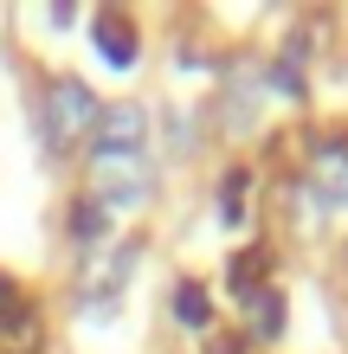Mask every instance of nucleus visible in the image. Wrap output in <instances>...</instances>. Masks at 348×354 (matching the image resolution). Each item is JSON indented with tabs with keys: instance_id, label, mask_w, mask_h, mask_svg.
I'll return each mask as SVG.
<instances>
[{
	"instance_id": "423d86ee",
	"label": "nucleus",
	"mask_w": 348,
	"mask_h": 354,
	"mask_svg": "<svg viewBox=\"0 0 348 354\" xmlns=\"http://www.w3.org/2000/svg\"><path fill=\"white\" fill-rule=\"evenodd\" d=\"M174 322L181 328H213V297H207V283H174Z\"/></svg>"
},
{
	"instance_id": "39448f33",
	"label": "nucleus",
	"mask_w": 348,
	"mask_h": 354,
	"mask_svg": "<svg viewBox=\"0 0 348 354\" xmlns=\"http://www.w3.org/2000/svg\"><path fill=\"white\" fill-rule=\"evenodd\" d=\"M245 316H252V335L258 342H277L284 335V290H252V297H245Z\"/></svg>"
},
{
	"instance_id": "1a4fd4ad",
	"label": "nucleus",
	"mask_w": 348,
	"mask_h": 354,
	"mask_svg": "<svg viewBox=\"0 0 348 354\" xmlns=\"http://www.w3.org/2000/svg\"><path fill=\"white\" fill-rule=\"evenodd\" d=\"M264 264H271L264 252H239V258H232V270H226V277H232V290H239V297L264 290Z\"/></svg>"
},
{
	"instance_id": "6e6552de",
	"label": "nucleus",
	"mask_w": 348,
	"mask_h": 354,
	"mask_svg": "<svg viewBox=\"0 0 348 354\" xmlns=\"http://www.w3.org/2000/svg\"><path fill=\"white\" fill-rule=\"evenodd\" d=\"M245 187H252V174H245V168H232L226 180H219V219H226V225L245 219Z\"/></svg>"
},
{
	"instance_id": "9b49d317",
	"label": "nucleus",
	"mask_w": 348,
	"mask_h": 354,
	"mask_svg": "<svg viewBox=\"0 0 348 354\" xmlns=\"http://www.w3.org/2000/svg\"><path fill=\"white\" fill-rule=\"evenodd\" d=\"M207 354H239V342H226V335H213V342H207Z\"/></svg>"
},
{
	"instance_id": "f257e3e1",
	"label": "nucleus",
	"mask_w": 348,
	"mask_h": 354,
	"mask_svg": "<svg viewBox=\"0 0 348 354\" xmlns=\"http://www.w3.org/2000/svg\"><path fill=\"white\" fill-rule=\"evenodd\" d=\"M97 116H104V103L91 97L84 77H52V91H46V142L52 149H71L84 129H97Z\"/></svg>"
},
{
	"instance_id": "f03ea898",
	"label": "nucleus",
	"mask_w": 348,
	"mask_h": 354,
	"mask_svg": "<svg viewBox=\"0 0 348 354\" xmlns=\"http://www.w3.org/2000/svg\"><path fill=\"white\" fill-rule=\"evenodd\" d=\"M91 180H97V194H104V206H142L155 194V168H149V155H104L97 149L91 155Z\"/></svg>"
},
{
	"instance_id": "20e7f679",
	"label": "nucleus",
	"mask_w": 348,
	"mask_h": 354,
	"mask_svg": "<svg viewBox=\"0 0 348 354\" xmlns=\"http://www.w3.org/2000/svg\"><path fill=\"white\" fill-rule=\"evenodd\" d=\"M91 39H97V52H104V65H116V71H129L136 52H142V39H136V26H129L122 13H97Z\"/></svg>"
},
{
	"instance_id": "9d476101",
	"label": "nucleus",
	"mask_w": 348,
	"mask_h": 354,
	"mask_svg": "<svg viewBox=\"0 0 348 354\" xmlns=\"http://www.w3.org/2000/svg\"><path fill=\"white\" fill-rule=\"evenodd\" d=\"M19 316H33V309H19V290H13V283H0V335H7Z\"/></svg>"
},
{
	"instance_id": "0eeeda50",
	"label": "nucleus",
	"mask_w": 348,
	"mask_h": 354,
	"mask_svg": "<svg viewBox=\"0 0 348 354\" xmlns=\"http://www.w3.org/2000/svg\"><path fill=\"white\" fill-rule=\"evenodd\" d=\"M104 232H110V206L104 200H77L71 206V239L91 245V239H104Z\"/></svg>"
},
{
	"instance_id": "7ed1b4c3",
	"label": "nucleus",
	"mask_w": 348,
	"mask_h": 354,
	"mask_svg": "<svg viewBox=\"0 0 348 354\" xmlns=\"http://www.w3.org/2000/svg\"><path fill=\"white\" fill-rule=\"evenodd\" d=\"M142 136H149V110L142 103H104V116H97V149L104 155H136Z\"/></svg>"
}]
</instances>
